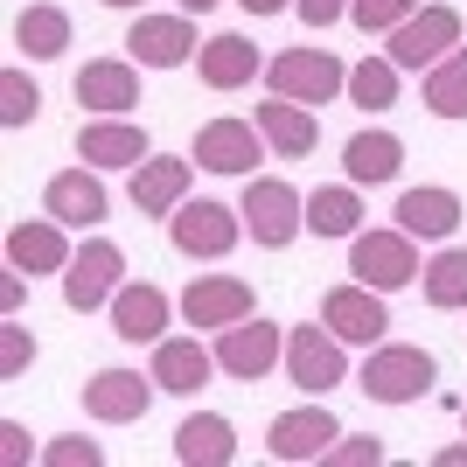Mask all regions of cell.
<instances>
[{"mask_svg":"<svg viewBox=\"0 0 467 467\" xmlns=\"http://www.w3.org/2000/svg\"><path fill=\"white\" fill-rule=\"evenodd\" d=\"M440 384V363H432V349H419V342H377L370 356H363V398L370 405H419L426 390Z\"/></svg>","mask_w":467,"mask_h":467,"instance_id":"obj_1","label":"cell"},{"mask_svg":"<svg viewBox=\"0 0 467 467\" xmlns=\"http://www.w3.org/2000/svg\"><path fill=\"white\" fill-rule=\"evenodd\" d=\"M237 216H244L252 244H265V252H286L293 237L307 231V202H300V189L279 182V175H244V202H237Z\"/></svg>","mask_w":467,"mask_h":467,"instance_id":"obj_2","label":"cell"},{"mask_svg":"<svg viewBox=\"0 0 467 467\" xmlns=\"http://www.w3.org/2000/svg\"><path fill=\"white\" fill-rule=\"evenodd\" d=\"M286 377L307 398H328V390L349 384V342L328 328V321H300V328H286Z\"/></svg>","mask_w":467,"mask_h":467,"instance_id":"obj_3","label":"cell"},{"mask_svg":"<svg viewBox=\"0 0 467 467\" xmlns=\"http://www.w3.org/2000/svg\"><path fill=\"white\" fill-rule=\"evenodd\" d=\"M237 237H244V216H237L231 202H216V195H195V202H182V210L168 216V244H175L182 258H202V265L231 258Z\"/></svg>","mask_w":467,"mask_h":467,"instance_id":"obj_4","label":"cell"},{"mask_svg":"<svg viewBox=\"0 0 467 467\" xmlns=\"http://www.w3.org/2000/svg\"><path fill=\"white\" fill-rule=\"evenodd\" d=\"M265 91L293 98V105H328V98L349 91V70H342V57H328V49H279V57L265 63Z\"/></svg>","mask_w":467,"mask_h":467,"instance_id":"obj_5","label":"cell"},{"mask_svg":"<svg viewBox=\"0 0 467 467\" xmlns=\"http://www.w3.org/2000/svg\"><path fill=\"white\" fill-rule=\"evenodd\" d=\"M349 273L363 279V286H377V293H398V286H411V279L426 273L419 265V237L411 231H356L349 237Z\"/></svg>","mask_w":467,"mask_h":467,"instance_id":"obj_6","label":"cell"},{"mask_svg":"<svg viewBox=\"0 0 467 467\" xmlns=\"http://www.w3.org/2000/svg\"><path fill=\"white\" fill-rule=\"evenodd\" d=\"M447 49H461V15H453L447 0H432V7L405 15V21L384 36V57L398 63V70H419V78H426V70L447 57Z\"/></svg>","mask_w":467,"mask_h":467,"instance_id":"obj_7","label":"cell"},{"mask_svg":"<svg viewBox=\"0 0 467 467\" xmlns=\"http://www.w3.org/2000/svg\"><path fill=\"white\" fill-rule=\"evenodd\" d=\"M273 363H286V328H279V321L244 314V321H231V328H216V370H223V377L258 384Z\"/></svg>","mask_w":467,"mask_h":467,"instance_id":"obj_8","label":"cell"},{"mask_svg":"<svg viewBox=\"0 0 467 467\" xmlns=\"http://www.w3.org/2000/svg\"><path fill=\"white\" fill-rule=\"evenodd\" d=\"M126 286V252H119L112 237H91L70 265H63V307L70 314H98L112 307V293Z\"/></svg>","mask_w":467,"mask_h":467,"instance_id":"obj_9","label":"cell"},{"mask_svg":"<svg viewBox=\"0 0 467 467\" xmlns=\"http://www.w3.org/2000/svg\"><path fill=\"white\" fill-rule=\"evenodd\" d=\"M105 210H112V195H105V168H91V161L49 175V189H42V216H57L63 231H98Z\"/></svg>","mask_w":467,"mask_h":467,"instance_id":"obj_10","label":"cell"},{"mask_svg":"<svg viewBox=\"0 0 467 467\" xmlns=\"http://www.w3.org/2000/svg\"><path fill=\"white\" fill-rule=\"evenodd\" d=\"M321 321H328L349 349H377L390 335V307H384V293L363 286V279H349V286H328L321 293Z\"/></svg>","mask_w":467,"mask_h":467,"instance_id":"obj_11","label":"cell"},{"mask_svg":"<svg viewBox=\"0 0 467 467\" xmlns=\"http://www.w3.org/2000/svg\"><path fill=\"white\" fill-rule=\"evenodd\" d=\"M189 161L210 175H252L265 161V133H258V119H210V126H195Z\"/></svg>","mask_w":467,"mask_h":467,"instance_id":"obj_12","label":"cell"},{"mask_svg":"<svg viewBox=\"0 0 467 467\" xmlns=\"http://www.w3.org/2000/svg\"><path fill=\"white\" fill-rule=\"evenodd\" d=\"M195 49H202V42H195V15H147V7H140L133 28H126V57H133L140 70H182Z\"/></svg>","mask_w":467,"mask_h":467,"instance_id":"obj_13","label":"cell"},{"mask_svg":"<svg viewBox=\"0 0 467 467\" xmlns=\"http://www.w3.org/2000/svg\"><path fill=\"white\" fill-rule=\"evenodd\" d=\"M154 370H98L91 384H84V419H98V426H140L147 411H154Z\"/></svg>","mask_w":467,"mask_h":467,"instance_id":"obj_14","label":"cell"},{"mask_svg":"<svg viewBox=\"0 0 467 467\" xmlns=\"http://www.w3.org/2000/svg\"><path fill=\"white\" fill-rule=\"evenodd\" d=\"M78 105L91 119H126L140 105V63L133 57H98V63H84L78 70Z\"/></svg>","mask_w":467,"mask_h":467,"instance_id":"obj_15","label":"cell"},{"mask_svg":"<svg viewBox=\"0 0 467 467\" xmlns=\"http://www.w3.org/2000/svg\"><path fill=\"white\" fill-rule=\"evenodd\" d=\"M244 314H258V307H252V279H237V273H195L189 293H182L189 328H231Z\"/></svg>","mask_w":467,"mask_h":467,"instance_id":"obj_16","label":"cell"},{"mask_svg":"<svg viewBox=\"0 0 467 467\" xmlns=\"http://www.w3.org/2000/svg\"><path fill=\"white\" fill-rule=\"evenodd\" d=\"M175 307H182V300H168L161 286L126 279V286L112 293V307H105V314H112V335H119V342H133V349L147 342V349H154L161 335H168V321H175Z\"/></svg>","mask_w":467,"mask_h":467,"instance_id":"obj_17","label":"cell"},{"mask_svg":"<svg viewBox=\"0 0 467 467\" xmlns=\"http://www.w3.org/2000/svg\"><path fill=\"white\" fill-rule=\"evenodd\" d=\"M342 440V419L328 405H300V411H279L265 426V453L273 461H321V453Z\"/></svg>","mask_w":467,"mask_h":467,"instance_id":"obj_18","label":"cell"},{"mask_svg":"<svg viewBox=\"0 0 467 467\" xmlns=\"http://www.w3.org/2000/svg\"><path fill=\"white\" fill-rule=\"evenodd\" d=\"M189 182H195L189 154H147L133 168V210L140 216H175L189 202Z\"/></svg>","mask_w":467,"mask_h":467,"instance_id":"obj_19","label":"cell"},{"mask_svg":"<svg viewBox=\"0 0 467 467\" xmlns=\"http://www.w3.org/2000/svg\"><path fill=\"white\" fill-rule=\"evenodd\" d=\"M147 370H154V384L168 390V398H195V390L216 377V349H202L195 335H161Z\"/></svg>","mask_w":467,"mask_h":467,"instance_id":"obj_20","label":"cell"},{"mask_svg":"<svg viewBox=\"0 0 467 467\" xmlns=\"http://www.w3.org/2000/svg\"><path fill=\"white\" fill-rule=\"evenodd\" d=\"M390 216H398V231H411L419 244H447V237L461 231L467 210H461V195H453V189L426 182V189H405V195H398V210H390Z\"/></svg>","mask_w":467,"mask_h":467,"instance_id":"obj_21","label":"cell"},{"mask_svg":"<svg viewBox=\"0 0 467 467\" xmlns=\"http://www.w3.org/2000/svg\"><path fill=\"white\" fill-rule=\"evenodd\" d=\"M70 258H78V252H70V237H63L57 216H36V223H15V231H7V265H15V273H28V279L63 273Z\"/></svg>","mask_w":467,"mask_h":467,"instance_id":"obj_22","label":"cell"},{"mask_svg":"<svg viewBox=\"0 0 467 467\" xmlns=\"http://www.w3.org/2000/svg\"><path fill=\"white\" fill-rule=\"evenodd\" d=\"M195 70H202L210 91H244L252 78H265V57H258L252 36H210L195 49Z\"/></svg>","mask_w":467,"mask_h":467,"instance_id":"obj_23","label":"cell"},{"mask_svg":"<svg viewBox=\"0 0 467 467\" xmlns=\"http://www.w3.org/2000/svg\"><path fill=\"white\" fill-rule=\"evenodd\" d=\"M147 154L154 147L133 119H84L78 126V161H91V168H140Z\"/></svg>","mask_w":467,"mask_h":467,"instance_id":"obj_24","label":"cell"},{"mask_svg":"<svg viewBox=\"0 0 467 467\" xmlns=\"http://www.w3.org/2000/svg\"><path fill=\"white\" fill-rule=\"evenodd\" d=\"M258 133H265V147H273L279 161H307L314 147H321V119H314V105H293V98H273V105H258Z\"/></svg>","mask_w":467,"mask_h":467,"instance_id":"obj_25","label":"cell"},{"mask_svg":"<svg viewBox=\"0 0 467 467\" xmlns=\"http://www.w3.org/2000/svg\"><path fill=\"white\" fill-rule=\"evenodd\" d=\"M175 461L182 467H231L237 461V426L223 411H195L175 426Z\"/></svg>","mask_w":467,"mask_h":467,"instance_id":"obj_26","label":"cell"},{"mask_svg":"<svg viewBox=\"0 0 467 467\" xmlns=\"http://www.w3.org/2000/svg\"><path fill=\"white\" fill-rule=\"evenodd\" d=\"M398 168H405V140L384 133V126H370V133H356L342 147V175L356 189H384V182H398Z\"/></svg>","mask_w":467,"mask_h":467,"instance_id":"obj_27","label":"cell"},{"mask_svg":"<svg viewBox=\"0 0 467 467\" xmlns=\"http://www.w3.org/2000/svg\"><path fill=\"white\" fill-rule=\"evenodd\" d=\"M15 49L28 63H57L70 49V15H63L57 0H36V7H21L15 15Z\"/></svg>","mask_w":467,"mask_h":467,"instance_id":"obj_28","label":"cell"},{"mask_svg":"<svg viewBox=\"0 0 467 467\" xmlns=\"http://www.w3.org/2000/svg\"><path fill=\"white\" fill-rule=\"evenodd\" d=\"M307 231L349 244V237L363 231V189H356V182H328V189H314L307 195Z\"/></svg>","mask_w":467,"mask_h":467,"instance_id":"obj_29","label":"cell"},{"mask_svg":"<svg viewBox=\"0 0 467 467\" xmlns=\"http://www.w3.org/2000/svg\"><path fill=\"white\" fill-rule=\"evenodd\" d=\"M419 105H426L432 119H467V42L447 49V57L419 78Z\"/></svg>","mask_w":467,"mask_h":467,"instance_id":"obj_30","label":"cell"},{"mask_svg":"<svg viewBox=\"0 0 467 467\" xmlns=\"http://www.w3.org/2000/svg\"><path fill=\"white\" fill-rule=\"evenodd\" d=\"M419 293H426L432 314H461L467 307V244H447V252L432 258L426 273H419Z\"/></svg>","mask_w":467,"mask_h":467,"instance_id":"obj_31","label":"cell"},{"mask_svg":"<svg viewBox=\"0 0 467 467\" xmlns=\"http://www.w3.org/2000/svg\"><path fill=\"white\" fill-rule=\"evenodd\" d=\"M398 78H405V70H398L390 57H363V63L349 70L356 112H390V105H398Z\"/></svg>","mask_w":467,"mask_h":467,"instance_id":"obj_32","label":"cell"},{"mask_svg":"<svg viewBox=\"0 0 467 467\" xmlns=\"http://www.w3.org/2000/svg\"><path fill=\"white\" fill-rule=\"evenodd\" d=\"M42 112V91L28 70H0V126H36Z\"/></svg>","mask_w":467,"mask_h":467,"instance_id":"obj_33","label":"cell"},{"mask_svg":"<svg viewBox=\"0 0 467 467\" xmlns=\"http://www.w3.org/2000/svg\"><path fill=\"white\" fill-rule=\"evenodd\" d=\"M405 15H419V0H349V21L370 28V36H390Z\"/></svg>","mask_w":467,"mask_h":467,"instance_id":"obj_34","label":"cell"},{"mask_svg":"<svg viewBox=\"0 0 467 467\" xmlns=\"http://www.w3.org/2000/svg\"><path fill=\"white\" fill-rule=\"evenodd\" d=\"M28 363H36V335L7 314V328H0V377H21Z\"/></svg>","mask_w":467,"mask_h":467,"instance_id":"obj_35","label":"cell"},{"mask_svg":"<svg viewBox=\"0 0 467 467\" xmlns=\"http://www.w3.org/2000/svg\"><path fill=\"white\" fill-rule=\"evenodd\" d=\"M98 461H105L98 440H49L42 447V467H98Z\"/></svg>","mask_w":467,"mask_h":467,"instance_id":"obj_36","label":"cell"},{"mask_svg":"<svg viewBox=\"0 0 467 467\" xmlns=\"http://www.w3.org/2000/svg\"><path fill=\"white\" fill-rule=\"evenodd\" d=\"M321 461H328V467H377V461H384V447H377L370 432H363V440H335Z\"/></svg>","mask_w":467,"mask_h":467,"instance_id":"obj_37","label":"cell"},{"mask_svg":"<svg viewBox=\"0 0 467 467\" xmlns=\"http://www.w3.org/2000/svg\"><path fill=\"white\" fill-rule=\"evenodd\" d=\"M293 15L307 28H335V21H349V0H293Z\"/></svg>","mask_w":467,"mask_h":467,"instance_id":"obj_38","label":"cell"},{"mask_svg":"<svg viewBox=\"0 0 467 467\" xmlns=\"http://www.w3.org/2000/svg\"><path fill=\"white\" fill-rule=\"evenodd\" d=\"M0 453H7V461H28V432H21L15 419H7V426H0Z\"/></svg>","mask_w":467,"mask_h":467,"instance_id":"obj_39","label":"cell"},{"mask_svg":"<svg viewBox=\"0 0 467 467\" xmlns=\"http://www.w3.org/2000/svg\"><path fill=\"white\" fill-rule=\"evenodd\" d=\"M0 307H7V314L21 307V273H15V265H7V279H0Z\"/></svg>","mask_w":467,"mask_h":467,"instance_id":"obj_40","label":"cell"},{"mask_svg":"<svg viewBox=\"0 0 467 467\" xmlns=\"http://www.w3.org/2000/svg\"><path fill=\"white\" fill-rule=\"evenodd\" d=\"M237 7H244V15H286L293 0H237Z\"/></svg>","mask_w":467,"mask_h":467,"instance_id":"obj_41","label":"cell"},{"mask_svg":"<svg viewBox=\"0 0 467 467\" xmlns=\"http://www.w3.org/2000/svg\"><path fill=\"white\" fill-rule=\"evenodd\" d=\"M440 467H467V447H440Z\"/></svg>","mask_w":467,"mask_h":467,"instance_id":"obj_42","label":"cell"},{"mask_svg":"<svg viewBox=\"0 0 467 467\" xmlns=\"http://www.w3.org/2000/svg\"><path fill=\"white\" fill-rule=\"evenodd\" d=\"M98 7H119V15H140V7H147V0H98Z\"/></svg>","mask_w":467,"mask_h":467,"instance_id":"obj_43","label":"cell"},{"mask_svg":"<svg viewBox=\"0 0 467 467\" xmlns=\"http://www.w3.org/2000/svg\"><path fill=\"white\" fill-rule=\"evenodd\" d=\"M216 0H182V15H210Z\"/></svg>","mask_w":467,"mask_h":467,"instance_id":"obj_44","label":"cell"}]
</instances>
